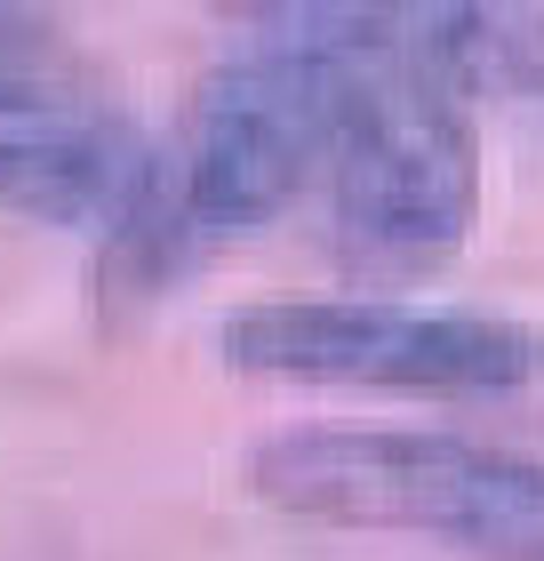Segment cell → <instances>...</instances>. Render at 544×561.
<instances>
[{
    "label": "cell",
    "mask_w": 544,
    "mask_h": 561,
    "mask_svg": "<svg viewBox=\"0 0 544 561\" xmlns=\"http://www.w3.org/2000/svg\"><path fill=\"white\" fill-rule=\"evenodd\" d=\"M377 41L384 9H256L248 41L193 81L161 169L200 249L273 225L313 176H328L352 72Z\"/></svg>",
    "instance_id": "1"
},
{
    "label": "cell",
    "mask_w": 544,
    "mask_h": 561,
    "mask_svg": "<svg viewBox=\"0 0 544 561\" xmlns=\"http://www.w3.org/2000/svg\"><path fill=\"white\" fill-rule=\"evenodd\" d=\"M256 505L321 529H408L473 561H544V457L432 425H289L248 449Z\"/></svg>",
    "instance_id": "2"
},
{
    "label": "cell",
    "mask_w": 544,
    "mask_h": 561,
    "mask_svg": "<svg viewBox=\"0 0 544 561\" xmlns=\"http://www.w3.org/2000/svg\"><path fill=\"white\" fill-rule=\"evenodd\" d=\"M481 217L473 96L417 57L408 16L384 9L377 57L352 72L328 152V233L369 273H425L456 257Z\"/></svg>",
    "instance_id": "3"
},
{
    "label": "cell",
    "mask_w": 544,
    "mask_h": 561,
    "mask_svg": "<svg viewBox=\"0 0 544 561\" xmlns=\"http://www.w3.org/2000/svg\"><path fill=\"white\" fill-rule=\"evenodd\" d=\"M224 362L241 377L369 386L425 401H488L544 377V337L505 313L401 297H273L224 321Z\"/></svg>",
    "instance_id": "4"
},
{
    "label": "cell",
    "mask_w": 544,
    "mask_h": 561,
    "mask_svg": "<svg viewBox=\"0 0 544 561\" xmlns=\"http://www.w3.org/2000/svg\"><path fill=\"white\" fill-rule=\"evenodd\" d=\"M152 152L128 137L113 105H96L65 81L40 72L0 96V209L33 225H113L128 209Z\"/></svg>",
    "instance_id": "5"
},
{
    "label": "cell",
    "mask_w": 544,
    "mask_h": 561,
    "mask_svg": "<svg viewBox=\"0 0 544 561\" xmlns=\"http://www.w3.org/2000/svg\"><path fill=\"white\" fill-rule=\"evenodd\" d=\"M417 57L440 65L464 96H536L544 105V9H401Z\"/></svg>",
    "instance_id": "6"
},
{
    "label": "cell",
    "mask_w": 544,
    "mask_h": 561,
    "mask_svg": "<svg viewBox=\"0 0 544 561\" xmlns=\"http://www.w3.org/2000/svg\"><path fill=\"white\" fill-rule=\"evenodd\" d=\"M40 72H65L48 16H33V9H0V96L24 89V81H40Z\"/></svg>",
    "instance_id": "7"
}]
</instances>
